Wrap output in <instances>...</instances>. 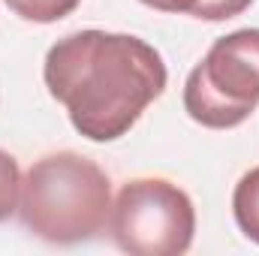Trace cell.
<instances>
[{"mask_svg": "<svg viewBox=\"0 0 259 256\" xmlns=\"http://www.w3.org/2000/svg\"><path fill=\"white\" fill-rule=\"evenodd\" d=\"M42 78L84 139L115 142L166 91L169 72L139 36L78 30L49 49Z\"/></svg>", "mask_w": 259, "mask_h": 256, "instance_id": "1", "label": "cell"}, {"mask_svg": "<svg viewBox=\"0 0 259 256\" xmlns=\"http://www.w3.org/2000/svg\"><path fill=\"white\" fill-rule=\"evenodd\" d=\"M18 214L24 229L49 244L91 241L109 226L112 181L75 151L49 154L27 169Z\"/></svg>", "mask_w": 259, "mask_h": 256, "instance_id": "2", "label": "cell"}, {"mask_svg": "<svg viewBox=\"0 0 259 256\" xmlns=\"http://www.w3.org/2000/svg\"><path fill=\"white\" fill-rule=\"evenodd\" d=\"M259 106V27L220 36L184 84V109L196 124L232 130Z\"/></svg>", "mask_w": 259, "mask_h": 256, "instance_id": "3", "label": "cell"}, {"mask_svg": "<svg viewBox=\"0 0 259 256\" xmlns=\"http://www.w3.org/2000/svg\"><path fill=\"white\" fill-rule=\"evenodd\" d=\"M109 232L130 256H181L193 244L196 208L166 178H136L112 202Z\"/></svg>", "mask_w": 259, "mask_h": 256, "instance_id": "4", "label": "cell"}, {"mask_svg": "<svg viewBox=\"0 0 259 256\" xmlns=\"http://www.w3.org/2000/svg\"><path fill=\"white\" fill-rule=\"evenodd\" d=\"M232 214L238 229L259 244V166L244 172L232 193Z\"/></svg>", "mask_w": 259, "mask_h": 256, "instance_id": "5", "label": "cell"}, {"mask_svg": "<svg viewBox=\"0 0 259 256\" xmlns=\"http://www.w3.org/2000/svg\"><path fill=\"white\" fill-rule=\"evenodd\" d=\"M6 6L24 18V21H36V24H52V21H61L66 18L78 0H6Z\"/></svg>", "mask_w": 259, "mask_h": 256, "instance_id": "6", "label": "cell"}, {"mask_svg": "<svg viewBox=\"0 0 259 256\" xmlns=\"http://www.w3.org/2000/svg\"><path fill=\"white\" fill-rule=\"evenodd\" d=\"M21 169H18V160L0 148V223L9 220L15 211H18V202H21Z\"/></svg>", "mask_w": 259, "mask_h": 256, "instance_id": "7", "label": "cell"}, {"mask_svg": "<svg viewBox=\"0 0 259 256\" xmlns=\"http://www.w3.org/2000/svg\"><path fill=\"white\" fill-rule=\"evenodd\" d=\"M250 3L253 0H199L190 15L202 18V21H226V18H235L244 9H250Z\"/></svg>", "mask_w": 259, "mask_h": 256, "instance_id": "8", "label": "cell"}, {"mask_svg": "<svg viewBox=\"0 0 259 256\" xmlns=\"http://www.w3.org/2000/svg\"><path fill=\"white\" fill-rule=\"evenodd\" d=\"M145 6H151V9H157V12H193L196 3L199 0H142Z\"/></svg>", "mask_w": 259, "mask_h": 256, "instance_id": "9", "label": "cell"}]
</instances>
